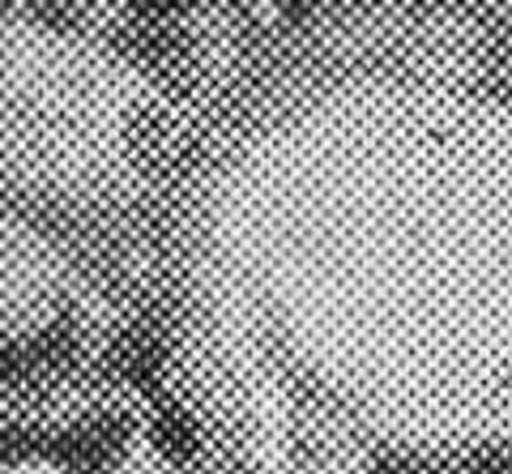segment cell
Here are the masks:
<instances>
[{"instance_id": "cell-1", "label": "cell", "mask_w": 512, "mask_h": 474, "mask_svg": "<svg viewBox=\"0 0 512 474\" xmlns=\"http://www.w3.org/2000/svg\"><path fill=\"white\" fill-rule=\"evenodd\" d=\"M167 398L231 474H512V22L312 0L150 205Z\"/></svg>"}, {"instance_id": "cell-2", "label": "cell", "mask_w": 512, "mask_h": 474, "mask_svg": "<svg viewBox=\"0 0 512 474\" xmlns=\"http://www.w3.org/2000/svg\"><path fill=\"white\" fill-rule=\"evenodd\" d=\"M478 5L495 9V13H500V18H508V22H512V0H478Z\"/></svg>"}]
</instances>
